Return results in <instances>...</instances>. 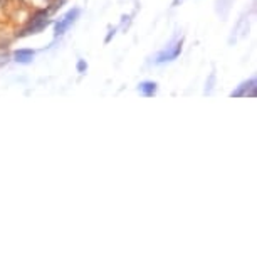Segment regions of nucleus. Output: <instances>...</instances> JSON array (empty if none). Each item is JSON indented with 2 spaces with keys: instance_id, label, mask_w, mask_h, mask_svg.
<instances>
[{
  "instance_id": "6",
  "label": "nucleus",
  "mask_w": 257,
  "mask_h": 257,
  "mask_svg": "<svg viewBox=\"0 0 257 257\" xmlns=\"http://www.w3.org/2000/svg\"><path fill=\"white\" fill-rule=\"evenodd\" d=\"M138 91L147 98L155 96L156 94V83H153V81H143V83L138 86Z\"/></svg>"
},
{
  "instance_id": "8",
  "label": "nucleus",
  "mask_w": 257,
  "mask_h": 257,
  "mask_svg": "<svg viewBox=\"0 0 257 257\" xmlns=\"http://www.w3.org/2000/svg\"><path fill=\"white\" fill-rule=\"evenodd\" d=\"M86 69H88V64H86L84 61H79L78 62V71L79 72H86Z\"/></svg>"
},
{
  "instance_id": "1",
  "label": "nucleus",
  "mask_w": 257,
  "mask_h": 257,
  "mask_svg": "<svg viewBox=\"0 0 257 257\" xmlns=\"http://www.w3.org/2000/svg\"><path fill=\"white\" fill-rule=\"evenodd\" d=\"M180 52H182V39L175 41L173 44L166 46V49H165V51H161V52H158V54H156V57H155V62H156V64L170 62V61H173V59H177L178 55H180Z\"/></svg>"
},
{
  "instance_id": "9",
  "label": "nucleus",
  "mask_w": 257,
  "mask_h": 257,
  "mask_svg": "<svg viewBox=\"0 0 257 257\" xmlns=\"http://www.w3.org/2000/svg\"><path fill=\"white\" fill-rule=\"evenodd\" d=\"M183 2V0H175V2H173V7H177V5H180V3H182Z\"/></svg>"
},
{
  "instance_id": "2",
  "label": "nucleus",
  "mask_w": 257,
  "mask_h": 257,
  "mask_svg": "<svg viewBox=\"0 0 257 257\" xmlns=\"http://www.w3.org/2000/svg\"><path fill=\"white\" fill-rule=\"evenodd\" d=\"M79 14H81L79 8H71V10L67 12V14L64 15L62 19L57 20V24H55V29H54V36H55V37L62 36V34L66 32L67 29H69L71 25L76 22V19L79 17Z\"/></svg>"
},
{
  "instance_id": "3",
  "label": "nucleus",
  "mask_w": 257,
  "mask_h": 257,
  "mask_svg": "<svg viewBox=\"0 0 257 257\" xmlns=\"http://www.w3.org/2000/svg\"><path fill=\"white\" fill-rule=\"evenodd\" d=\"M49 24H51V20L47 19V14H46V12H42V14L34 17L32 22L24 29L22 36H29V34H37V32H41L42 29L47 27Z\"/></svg>"
},
{
  "instance_id": "4",
  "label": "nucleus",
  "mask_w": 257,
  "mask_h": 257,
  "mask_svg": "<svg viewBox=\"0 0 257 257\" xmlns=\"http://www.w3.org/2000/svg\"><path fill=\"white\" fill-rule=\"evenodd\" d=\"M232 98H256V78L242 83L235 91L230 93Z\"/></svg>"
},
{
  "instance_id": "5",
  "label": "nucleus",
  "mask_w": 257,
  "mask_h": 257,
  "mask_svg": "<svg viewBox=\"0 0 257 257\" xmlns=\"http://www.w3.org/2000/svg\"><path fill=\"white\" fill-rule=\"evenodd\" d=\"M34 55H36V52L31 49H19L14 52V59H15V62H19V64H29V62H32Z\"/></svg>"
},
{
  "instance_id": "7",
  "label": "nucleus",
  "mask_w": 257,
  "mask_h": 257,
  "mask_svg": "<svg viewBox=\"0 0 257 257\" xmlns=\"http://www.w3.org/2000/svg\"><path fill=\"white\" fill-rule=\"evenodd\" d=\"M213 83H215V72H212L210 78H208V83H207V89H205V94H210V93H212Z\"/></svg>"
}]
</instances>
